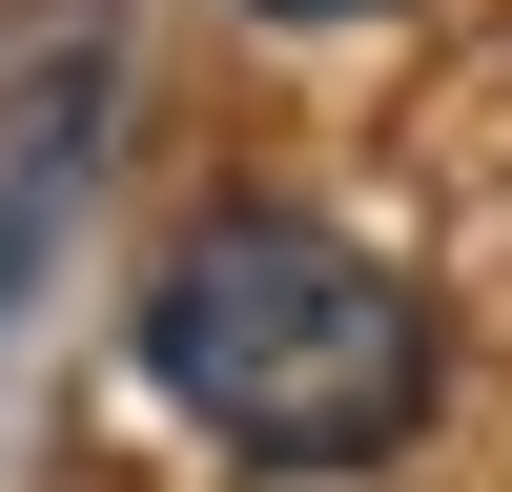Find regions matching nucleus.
<instances>
[{"label": "nucleus", "mask_w": 512, "mask_h": 492, "mask_svg": "<svg viewBox=\"0 0 512 492\" xmlns=\"http://www.w3.org/2000/svg\"><path fill=\"white\" fill-rule=\"evenodd\" d=\"M144 369L246 451V472H390L431 431V287L369 267L308 205H205L144 287Z\"/></svg>", "instance_id": "1"}, {"label": "nucleus", "mask_w": 512, "mask_h": 492, "mask_svg": "<svg viewBox=\"0 0 512 492\" xmlns=\"http://www.w3.org/2000/svg\"><path fill=\"white\" fill-rule=\"evenodd\" d=\"M123 164V0H0V328L62 287Z\"/></svg>", "instance_id": "2"}, {"label": "nucleus", "mask_w": 512, "mask_h": 492, "mask_svg": "<svg viewBox=\"0 0 512 492\" xmlns=\"http://www.w3.org/2000/svg\"><path fill=\"white\" fill-rule=\"evenodd\" d=\"M267 21H369V0H267Z\"/></svg>", "instance_id": "3"}]
</instances>
